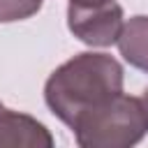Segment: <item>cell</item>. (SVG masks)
Segmentation results:
<instances>
[{
    "label": "cell",
    "instance_id": "1",
    "mask_svg": "<svg viewBox=\"0 0 148 148\" xmlns=\"http://www.w3.org/2000/svg\"><path fill=\"white\" fill-rule=\"evenodd\" d=\"M123 92V67L106 53H79L62 62L44 86L46 106L67 127L79 116L106 104Z\"/></svg>",
    "mask_w": 148,
    "mask_h": 148
},
{
    "label": "cell",
    "instance_id": "2",
    "mask_svg": "<svg viewBox=\"0 0 148 148\" xmlns=\"http://www.w3.org/2000/svg\"><path fill=\"white\" fill-rule=\"evenodd\" d=\"M81 148H127L148 134V109L141 97L116 95L72 125Z\"/></svg>",
    "mask_w": 148,
    "mask_h": 148
},
{
    "label": "cell",
    "instance_id": "3",
    "mask_svg": "<svg viewBox=\"0 0 148 148\" xmlns=\"http://www.w3.org/2000/svg\"><path fill=\"white\" fill-rule=\"evenodd\" d=\"M123 7L113 0L99 5H76L67 7L69 32L88 46H111L123 32Z\"/></svg>",
    "mask_w": 148,
    "mask_h": 148
},
{
    "label": "cell",
    "instance_id": "4",
    "mask_svg": "<svg viewBox=\"0 0 148 148\" xmlns=\"http://www.w3.org/2000/svg\"><path fill=\"white\" fill-rule=\"evenodd\" d=\"M53 136L32 116L12 109L0 111V148H51Z\"/></svg>",
    "mask_w": 148,
    "mask_h": 148
},
{
    "label": "cell",
    "instance_id": "5",
    "mask_svg": "<svg viewBox=\"0 0 148 148\" xmlns=\"http://www.w3.org/2000/svg\"><path fill=\"white\" fill-rule=\"evenodd\" d=\"M120 56L136 69L148 72V16H132L118 37Z\"/></svg>",
    "mask_w": 148,
    "mask_h": 148
},
{
    "label": "cell",
    "instance_id": "6",
    "mask_svg": "<svg viewBox=\"0 0 148 148\" xmlns=\"http://www.w3.org/2000/svg\"><path fill=\"white\" fill-rule=\"evenodd\" d=\"M44 0H0V23L30 18L42 9Z\"/></svg>",
    "mask_w": 148,
    "mask_h": 148
},
{
    "label": "cell",
    "instance_id": "7",
    "mask_svg": "<svg viewBox=\"0 0 148 148\" xmlns=\"http://www.w3.org/2000/svg\"><path fill=\"white\" fill-rule=\"evenodd\" d=\"M69 2H76V5H99V2H109V0H69Z\"/></svg>",
    "mask_w": 148,
    "mask_h": 148
},
{
    "label": "cell",
    "instance_id": "8",
    "mask_svg": "<svg viewBox=\"0 0 148 148\" xmlns=\"http://www.w3.org/2000/svg\"><path fill=\"white\" fill-rule=\"evenodd\" d=\"M141 99H143V104H146V109H148V88L141 92Z\"/></svg>",
    "mask_w": 148,
    "mask_h": 148
}]
</instances>
